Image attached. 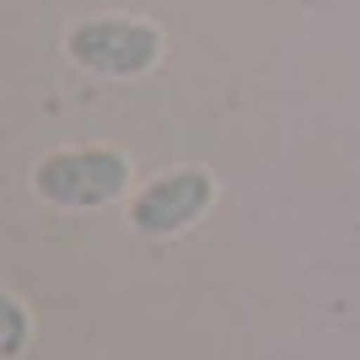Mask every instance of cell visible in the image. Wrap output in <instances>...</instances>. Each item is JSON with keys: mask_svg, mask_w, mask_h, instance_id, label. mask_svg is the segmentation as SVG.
<instances>
[{"mask_svg": "<svg viewBox=\"0 0 360 360\" xmlns=\"http://www.w3.org/2000/svg\"><path fill=\"white\" fill-rule=\"evenodd\" d=\"M135 167L119 146H65L32 167V194L54 210H108L129 199Z\"/></svg>", "mask_w": 360, "mask_h": 360, "instance_id": "cell-1", "label": "cell"}, {"mask_svg": "<svg viewBox=\"0 0 360 360\" xmlns=\"http://www.w3.org/2000/svg\"><path fill=\"white\" fill-rule=\"evenodd\" d=\"M167 32L146 16H86L65 32V60L103 81H140L162 65Z\"/></svg>", "mask_w": 360, "mask_h": 360, "instance_id": "cell-2", "label": "cell"}, {"mask_svg": "<svg viewBox=\"0 0 360 360\" xmlns=\"http://www.w3.org/2000/svg\"><path fill=\"white\" fill-rule=\"evenodd\" d=\"M221 183L205 167H167L156 178H146L129 194V226L150 242H172L183 231H194L205 215L215 210Z\"/></svg>", "mask_w": 360, "mask_h": 360, "instance_id": "cell-3", "label": "cell"}, {"mask_svg": "<svg viewBox=\"0 0 360 360\" xmlns=\"http://www.w3.org/2000/svg\"><path fill=\"white\" fill-rule=\"evenodd\" d=\"M32 349V312L16 290H0V360H22Z\"/></svg>", "mask_w": 360, "mask_h": 360, "instance_id": "cell-4", "label": "cell"}]
</instances>
